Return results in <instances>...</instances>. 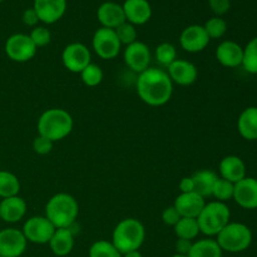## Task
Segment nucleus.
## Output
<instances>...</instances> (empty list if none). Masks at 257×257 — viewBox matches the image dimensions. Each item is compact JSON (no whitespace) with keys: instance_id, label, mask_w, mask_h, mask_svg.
<instances>
[{"instance_id":"0eeeda50","label":"nucleus","mask_w":257,"mask_h":257,"mask_svg":"<svg viewBox=\"0 0 257 257\" xmlns=\"http://www.w3.org/2000/svg\"><path fill=\"white\" fill-rule=\"evenodd\" d=\"M92 45L95 54L102 59H114L115 57H118L122 47L115 34V30L103 27L95 30Z\"/></svg>"},{"instance_id":"a18cd8bd","label":"nucleus","mask_w":257,"mask_h":257,"mask_svg":"<svg viewBox=\"0 0 257 257\" xmlns=\"http://www.w3.org/2000/svg\"><path fill=\"white\" fill-rule=\"evenodd\" d=\"M0 221H2V218H0Z\"/></svg>"},{"instance_id":"f03ea898","label":"nucleus","mask_w":257,"mask_h":257,"mask_svg":"<svg viewBox=\"0 0 257 257\" xmlns=\"http://www.w3.org/2000/svg\"><path fill=\"white\" fill-rule=\"evenodd\" d=\"M73 125V118L67 110L50 108L43 112L38 119V135L54 143L68 137L72 133Z\"/></svg>"},{"instance_id":"423d86ee","label":"nucleus","mask_w":257,"mask_h":257,"mask_svg":"<svg viewBox=\"0 0 257 257\" xmlns=\"http://www.w3.org/2000/svg\"><path fill=\"white\" fill-rule=\"evenodd\" d=\"M217 243L222 251L242 252L250 247L252 242V232L246 225L240 222H230L217 235Z\"/></svg>"},{"instance_id":"e433bc0d","label":"nucleus","mask_w":257,"mask_h":257,"mask_svg":"<svg viewBox=\"0 0 257 257\" xmlns=\"http://www.w3.org/2000/svg\"><path fill=\"white\" fill-rule=\"evenodd\" d=\"M53 145H54V143H53L52 141L43 137V136L38 135V137H35L34 141H33V150H34V152L38 153V155L45 156L48 155V153L52 152Z\"/></svg>"},{"instance_id":"a878e982","label":"nucleus","mask_w":257,"mask_h":257,"mask_svg":"<svg viewBox=\"0 0 257 257\" xmlns=\"http://www.w3.org/2000/svg\"><path fill=\"white\" fill-rule=\"evenodd\" d=\"M187 257H222V250L216 240L203 238L192 243Z\"/></svg>"},{"instance_id":"393cba45","label":"nucleus","mask_w":257,"mask_h":257,"mask_svg":"<svg viewBox=\"0 0 257 257\" xmlns=\"http://www.w3.org/2000/svg\"><path fill=\"white\" fill-rule=\"evenodd\" d=\"M195 183V191L193 192L198 193L201 197H211L212 196L213 187H215L216 181L218 180V176L211 170H202L196 172L195 175L191 176Z\"/></svg>"},{"instance_id":"9b49d317","label":"nucleus","mask_w":257,"mask_h":257,"mask_svg":"<svg viewBox=\"0 0 257 257\" xmlns=\"http://www.w3.org/2000/svg\"><path fill=\"white\" fill-rule=\"evenodd\" d=\"M27 238L22 230L4 228L0 231V256L19 257L27 250Z\"/></svg>"},{"instance_id":"ddd939ff","label":"nucleus","mask_w":257,"mask_h":257,"mask_svg":"<svg viewBox=\"0 0 257 257\" xmlns=\"http://www.w3.org/2000/svg\"><path fill=\"white\" fill-rule=\"evenodd\" d=\"M210 43V37L203 25H190L181 33L180 44L185 52L200 53Z\"/></svg>"},{"instance_id":"58836bf2","label":"nucleus","mask_w":257,"mask_h":257,"mask_svg":"<svg viewBox=\"0 0 257 257\" xmlns=\"http://www.w3.org/2000/svg\"><path fill=\"white\" fill-rule=\"evenodd\" d=\"M180 218H181L180 213L177 212V210H176L173 206H171V207H167L162 212L163 223H166V225H168V226H175L176 223L180 221Z\"/></svg>"},{"instance_id":"4468645a","label":"nucleus","mask_w":257,"mask_h":257,"mask_svg":"<svg viewBox=\"0 0 257 257\" xmlns=\"http://www.w3.org/2000/svg\"><path fill=\"white\" fill-rule=\"evenodd\" d=\"M233 200L240 207L246 210L257 208V180L253 177H245L235 183Z\"/></svg>"},{"instance_id":"f3484780","label":"nucleus","mask_w":257,"mask_h":257,"mask_svg":"<svg viewBox=\"0 0 257 257\" xmlns=\"http://www.w3.org/2000/svg\"><path fill=\"white\" fill-rule=\"evenodd\" d=\"M206 205L205 198L196 192L181 193L175 201L173 207L177 210L181 217L197 218Z\"/></svg>"},{"instance_id":"ea45409f","label":"nucleus","mask_w":257,"mask_h":257,"mask_svg":"<svg viewBox=\"0 0 257 257\" xmlns=\"http://www.w3.org/2000/svg\"><path fill=\"white\" fill-rule=\"evenodd\" d=\"M39 22V18H38L37 13L33 8L30 9H27L24 13H23V23L28 27H35Z\"/></svg>"},{"instance_id":"6e6552de","label":"nucleus","mask_w":257,"mask_h":257,"mask_svg":"<svg viewBox=\"0 0 257 257\" xmlns=\"http://www.w3.org/2000/svg\"><path fill=\"white\" fill-rule=\"evenodd\" d=\"M37 50L38 48L35 47L29 35L22 34V33L13 34L12 37L8 38L7 43H5V53L13 62H29L35 57Z\"/></svg>"},{"instance_id":"473e14b6","label":"nucleus","mask_w":257,"mask_h":257,"mask_svg":"<svg viewBox=\"0 0 257 257\" xmlns=\"http://www.w3.org/2000/svg\"><path fill=\"white\" fill-rule=\"evenodd\" d=\"M210 39H220L227 32V23L221 17H213L203 25Z\"/></svg>"},{"instance_id":"de8ad7c7","label":"nucleus","mask_w":257,"mask_h":257,"mask_svg":"<svg viewBox=\"0 0 257 257\" xmlns=\"http://www.w3.org/2000/svg\"><path fill=\"white\" fill-rule=\"evenodd\" d=\"M0 257H3V256H0Z\"/></svg>"},{"instance_id":"49530a36","label":"nucleus","mask_w":257,"mask_h":257,"mask_svg":"<svg viewBox=\"0 0 257 257\" xmlns=\"http://www.w3.org/2000/svg\"><path fill=\"white\" fill-rule=\"evenodd\" d=\"M0 2H3V0H0Z\"/></svg>"},{"instance_id":"2eb2a0df","label":"nucleus","mask_w":257,"mask_h":257,"mask_svg":"<svg viewBox=\"0 0 257 257\" xmlns=\"http://www.w3.org/2000/svg\"><path fill=\"white\" fill-rule=\"evenodd\" d=\"M33 9L37 13L39 22L53 24L64 15L67 0H34Z\"/></svg>"},{"instance_id":"f8f14e48","label":"nucleus","mask_w":257,"mask_h":257,"mask_svg":"<svg viewBox=\"0 0 257 257\" xmlns=\"http://www.w3.org/2000/svg\"><path fill=\"white\" fill-rule=\"evenodd\" d=\"M123 59L125 65L132 72L141 74L150 68L151 64V50L145 43L135 42L127 45L123 53Z\"/></svg>"},{"instance_id":"6ab92c4d","label":"nucleus","mask_w":257,"mask_h":257,"mask_svg":"<svg viewBox=\"0 0 257 257\" xmlns=\"http://www.w3.org/2000/svg\"><path fill=\"white\" fill-rule=\"evenodd\" d=\"M125 20L133 25H143L152 17V8L147 0H125L122 5Z\"/></svg>"},{"instance_id":"4c0bfd02","label":"nucleus","mask_w":257,"mask_h":257,"mask_svg":"<svg viewBox=\"0 0 257 257\" xmlns=\"http://www.w3.org/2000/svg\"><path fill=\"white\" fill-rule=\"evenodd\" d=\"M208 5L217 17L226 14L231 8V0H208Z\"/></svg>"},{"instance_id":"a211bd4d","label":"nucleus","mask_w":257,"mask_h":257,"mask_svg":"<svg viewBox=\"0 0 257 257\" xmlns=\"http://www.w3.org/2000/svg\"><path fill=\"white\" fill-rule=\"evenodd\" d=\"M216 59L223 67H240L242 65L243 48L232 40H225L216 48Z\"/></svg>"},{"instance_id":"c03bdc74","label":"nucleus","mask_w":257,"mask_h":257,"mask_svg":"<svg viewBox=\"0 0 257 257\" xmlns=\"http://www.w3.org/2000/svg\"><path fill=\"white\" fill-rule=\"evenodd\" d=\"M172 257H187V256H185V255H178V253H176V255H173Z\"/></svg>"},{"instance_id":"9d476101","label":"nucleus","mask_w":257,"mask_h":257,"mask_svg":"<svg viewBox=\"0 0 257 257\" xmlns=\"http://www.w3.org/2000/svg\"><path fill=\"white\" fill-rule=\"evenodd\" d=\"M62 62L69 72L80 74V72L92 63V54L87 45L82 43H72L63 50Z\"/></svg>"},{"instance_id":"72a5a7b5","label":"nucleus","mask_w":257,"mask_h":257,"mask_svg":"<svg viewBox=\"0 0 257 257\" xmlns=\"http://www.w3.org/2000/svg\"><path fill=\"white\" fill-rule=\"evenodd\" d=\"M233 191H235V185L232 182L218 177L215 183V187H213L212 196L216 198V201L226 202V201L233 198Z\"/></svg>"},{"instance_id":"1a4fd4ad","label":"nucleus","mask_w":257,"mask_h":257,"mask_svg":"<svg viewBox=\"0 0 257 257\" xmlns=\"http://www.w3.org/2000/svg\"><path fill=\"white\" fill-rule=\"evenodd\" d=\"M55 230L57 228L45 216H33L25 221L22 231L27 241L38 245H44L49 243Z\"/></svg>"},{"instance_id":"cd10ccee","label":"nucleus","mask_w":257,"mask_h":257,"mask_svg":"<svg viewBox=\"0 0 257 257\" xmlns=\"http://www.w3.org/2000/svg\"><path fill=\"white\" fill-rule=\"evenodd\" d=\"M20 191V182L14 173L9 171H0V197L8 198L18 196Z\"/></svg>"},{"instance_id":"412c9836","label":"nucleus","mask_w":257,"mask_h":257,"mask_svg":"<svg viewBox=\"0 0 257 257\" xmlns=\"http://www.w3.org/2000/svg\"><path fill=\"white\" fill-rule=\"evenodd\" d=\"M27 213V202L19 196L3 198L0 202V218L8 223H17Z\"/></svg>"},{"instance_id":"79ce46f5","label":"nucleus","mask_w":257,"mask_h":257,"mask_svg":"<svg viewBox=\"0 0 257 257\" xmlns=\"http://www.w3.org/2000/svg\"><path fill=\"white\" fill-rule=\"evenodd\" d=\"M181 193L193 192L195 191V183H193L192 177H183L180 182Z\"/></svg>"},{"instance_id":"dca6fc26","label":"nucleus","mask_w":257,"mask_h":257,"mask_svg":"<svg viewBox=\"0 0 257 257\" xmlns=\"http://www.w3.org/2000/svg\"><path fill=\"white\" fill-rule=\"evenodd\" d=\"M167 69V74L170 75L172 83L182 85V87L193 84L198 77V70L196 65L188 60L176 59Z\"/></svg>"},{"instance_id":"37998d69","label":"nucleus","mask_w":257,"mask_h":257,"mask_svg":"<svg viewBox=\"0 0 257 257\" xmlns=\"http://www.w3.org/2000/svg\"><path fill=\"white\" fill-rule=\"evenodd\" d=\"M123 257H143V256H142V253L140 252V251L136 250V251H131V252L124 253Z\"/></svg>"},{"instance_id":"f257e3e1","label":"nucleus","mask_w":257,"mask_h":257,"mask_svg":"<svg viewBox=\"0 0 257 257\" xmlns=\"http://www.w3.org/2000/svg\"><path fill=\"white\" fill-rule=\"evenodd\" d=\"M136 87L142 102L152 107L165 105L170 102L173 93V83L170 75L156 67H150L138 74Z\"/></svg>"},{"instance_id":"7c9ffc66","label":"nucleus","mask_w":257,"mask_h":257,"mask_svg":"<svg viewBox=\"0 0 257 257\" xmlns=\"http://www.w3.org/2000/svg\"><path fill=\"white\" fill-rule=\"evenodd\" d=\"M156 59L162 67L168 68L177 59V50L171 43H162L156 48Z\"/></svg>"},{"instance_id":"4be33fe9","label":"nucleus","mask_w":257,"mask_h":257,"mask_svg":"<svg viewBox=\"0 0 257 257\" xmlns=\"http://www.w3.org/2000/svg\"><path fill=\"white\" fill-rule=\"evenodd\" d=\"M221 178L230 181L233 185L246 177V166L237 156H226L220 162Z\"/></svg>"},{"instance_id":"c756f323","label":"nucleus","mask_w":257,"mask_h":257,"mask_svg":"<svg viewBox=\"0 0 257 257\" xmlns=\"http://www.w3.org/2000/svg\"><path fill=\"white\" fill-rule=\"evenodd\" d=\"M89 257H122V253L112 242L105 240L95 241L89 248Z\"/></svg>"},{"instance_id":"bb28decb","label":"nucleus","mask_w":257,"mask_h":257,"mask_svg":"<svg viewBox=\"0 0 257 257\" xmlns=\"http://www.w3.org/2000/svg\"><path fill=\"white\" fill-rule=\"evenodd\" d=\"M176 236L178 238H185V240L192 241L200 233V227H198L197 218H188L181 217L180 221L173 226Z\"/></svg>"},{"instance_id":"5701e85b","label":"nucleus","mask_w":257,"mask_h":257,"mask_svg":"<svg viewBox=\"0 0 257 257\" xmlns=\"http://www.w3.org/2000/svg\"><path fill=\"white\" fill-rule=\"evenodd\" d=\"M50 250L57 256H67L74 247V231L70 227L57 228L49 241Z\"/></svg>"},{"instance_id":"aec40b11","label":"nucleus","mask_w":257,"mask_h":257,"mask_svg":"<svg viewBox=\"0 0 257 257\" xmlns=\"http://www.w3.org/2000/svg\"><path fill=\"white\" fill-rule=\"evenodd\" d=\"M97 18L103 28H109V29H115L120 24L127 22L122 5L117 4L114 2L103 3L98 8Z\"/></svg>"},{"instance_id":"39448f33","label":"nucleus","mask_w":257,"mask_h":257,"mask_svg":"<svg viewBox=\"0 0 257 257\" xmlns=\"http://www.w3.org/2000/svg\"><path fill=\"white\" fill-rule=\"evenodd\" d=\"M231 212L225 202L212 201L206 203L197 217L200 232L206 236H217L227 223H230Z\"/></svg>"},{"instance_id":"f704fd0d","label":"nucleus","mask_w":257,"mask_h":257,"mask_svg":"<svg viewBox=\"0 0 257 257\" xmlns=\"http://www.w3.org/2000/svg\"><path fill=\"white\" fill-rule=\"evenodd\" d=\"M115 34H117L118 39H119L120 44L130 45L132 43L137 42V30L136 27L131 23L124 22L123 24H120L119 27L115 28Z\"/></svg>"},{"instance_id":"c85d7f7f","label":"nucleus","mask_w":257,"mask_h":257,"mask_svg":"<svg viewBox=\"0 0 257 257\" xmlns=\"http://www.w3.org/2000/svg\"><path fill=\"white\" fill-rule=\"evenodd\" d=\"M243 69L251 74H257V37L251 39L243 48Z\"/></svg>"},{"instance_id":"c9c22d12","label":"nucleus","mask_w":257,"mask_h":257,"mask_svg":"<svg viewBox=\"0 0 257 257\" xmlns=\"http://www.w3.org/2000/svg\"><path fill=\"white\" fill-rule=\"evenodd\" d=\"M29 37L37 48L45 47L52 40V34H50L49 29L45 27H35L29 34Z\"/></svg>"},{"instance_id":"a19ab883","label":"nucleus","mask_w":257,"mask_h":257,"mask_svg":"<svg viewBox=\"0 0 257 257\" xmlns=\"http://www.w3.org/2000/svg\"><path fill=\"white\" fill-rule=\"evenodd\" d=\"M191 247H192V242L190 240H185V238H178L176 242V251L178 255L187 256L190 252Z\"/></svg>"},{"instance_id":"2f4dec72","label":"nucleus","mask_w":257,"mask_h":257,"mask_svg":"<svg viewBox=\"0 0 257 257\" xmlns=\"http://www.w3.org/2000/svg\"><path fill=\"white\" fill-rule=\"evenodd\" d=\"M80 78L87 87H97L103 80V70L99 65L90 63L80 72Z\"/></svg>"},{"instance_id":"20e7f679","label":"nucleus","mask_w":257,"mask_h":257,"mask_svg":"<svg viewBox=\"0 0 257 257\" xmlns=\"http://www.w3.org/2000/svg\"><path fill=\"white\" fill-rule=\"evenodd\" d=\"M146 238V228L136 218H124L115 226L112 233V243L122 255L140 250Z\"/></svg>"},{"instance_id":"7ed1b4c3","label":"nucleus","mask_w":257,"mask_h":257,"mask_svg":"<svg viewBox=\"0 0 257 257\" xmlns=\"http://www.w3.org/2000/svg\"><path fill=\"white\" fill-rule=\"evenodd\" d=\"M79 213L77 200L69 193H57L48 201L45 206V217L55 228L72 227Z\"/></svg>"},{"instance_id":"b1692460","label":"nucleus","mask_w":257,"mask_h":257,"mask_svg":"<svg viewBox=\"0 0 257 257\" xmlns=\"http://www.w3.org/2000/svg\"><path fill=\"white\" fill-rule=\"evenodd\" d=\"M237 130L245 140H257V107H248L241 113L237 120Z\"/></svg>"}]
</instances>
